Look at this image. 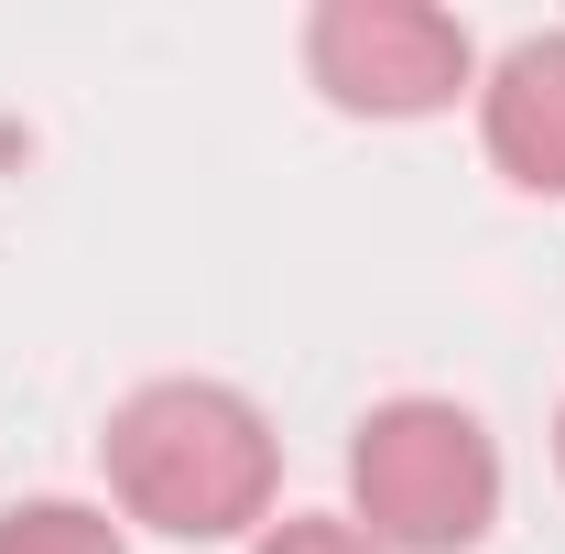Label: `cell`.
I'll return each instance as SVG.
<instances>
[{"mask_svg": "<svg viewBox=\"0 0 565 554\" xmlns=\"http://www.w3.org/2000/svg\"><path fill=\"white\" fill-rule=\"evenodd\" d=\"M555 468H565V414H555Z\"/></svg>", "mask_w": 565, "mask_h": 554, "instance_id": "7", "label": "cell"}, {"mask_svg": "<svg viewBox=\"0 0 565 554\" xmlns=\"http://www.w3.org/2000/svg\"><path fill=\"white\" fill-rule=\"evenodd\" d=\"M500 489V435L446 392H392L349 435V522L381 554H479Z\"/></svg>", "mask_w": 565, "mask_h": 554, "instance_id": "2", "label": "cell"}, {"mask_svg": "<svg viewBox=\"0 0 565 554\" xmlns=\"http://www.w3.org/2000/svg\"><path fill=\"white\" fill-rule=\"evenodd\" d=\"M0 554H131V533H120L109 500H11Z\"/></svg>", "mask_w": 565, "mask_h": 554, "instance_id": "5", "label": "cell"}, {"mask_svg": "<svg viewBox=\"0 0 565 554\" xmlns=\"http://www.w3.org/2000/svg\"><path fill=\"white\" fill-rule=\"evenodd\" d=\"M250 554H381V544L359 533L349 511H282V522L250 533Z\"/></svg>", "mask_w": 565, "mask_h": 554, "instance_id": "6", "label": "cell"}, {"mask_svg": "<svg viewBox=\"0 0 565 554\" xmlns=\"http://www.w3.org/2000/svg\"><path fill=\"white\" fill-rule=\"evenodd\" d=\"M479 152L500 163V185L565 196V22L555 33H522L479 76Z\"/></svg>", "mask_w": 565, "mask_h": 554, "instance_id": "4", "label": "cell"}, {"mask_svg": "<svg viewBox=\"0 0 565 554\" xmlns=\"http://www.w3.org/2000/svg\"><path fill=\"white\" fill-rule=\"evenodd\" d=\"M98 479L163 544H250L282 500V435L239 381H141L98 435Z\"/></svg>", "mask_w": 565, "mask_h": 554, "instance_id": "1", "label": "cell"}, {"mask_svg": "<svg viewBox=\"0 0 565 554\" xmlns=\"http://www.w3.org/2000/svg\"><path fill=\"white\" fill-rule=\"evenodd\" d=\"M305 76L349 120H435L479 98V44L435 0H316L305 11Z\"/></svg>", "mask_w": 565, "mask_h": 554, "instance_id": "3", "label": "cell"}]
</instances>
